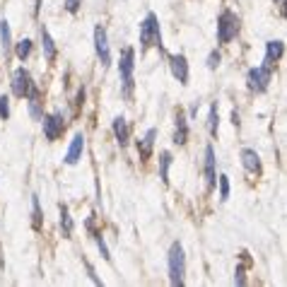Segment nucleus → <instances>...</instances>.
Listing matches in <instances>:
<instances>
[{
    "label": "nucleus",
    "mask_w": 287,
    "mask_h": 287,
    "mask_svg": "<svg viewBox=\"0 0 287 287\" xmlns=\"http://www.w3.org/2000/svg\"><path fill=\"white\" fill-rule=\"evenodd\" d=\"M207 130H210V136H213V138H217V130H220V113H217V104H213V106H210Z\"/></svg>",
    "instance_id": "23"
},
{
    "label": "nucleus",
    "mask_w": 287,
    "mask_h": 287,
    "mask_svg": "<svg viewBox=\"0 0 287 287\" xmlns=\"http://www.w3.org/2000/svg\"><path fill=\"white\" fill-rule=\"evenodd\" d=\"M72 229H75V222H72V217H70V210L65 205H61V232H63L65 239L72 237Z\"/></svg>",
    "instance_id": "19"
},
{
    "label": "nucleus",
    "mask_w": 287,
    "mask_h": 287,
    "mask_svg": "<svg viewBox=\"0 0 287 287\" xmlns=\"http://www.w3.org/2000/svg\"><path fill=\"white\" fill-rule=\"evenodd\" d=\"M198 106H200L198 102H196V104H193V106H191V111H188V113H191V119H193V116H196V113H198Z\"/></svg>",
    "instance_id": "33"
},
{
    "label": "nucleus",
    "mask_w": 287,
    "mask_h": 287,
    "mask_svg": "<svg viewBox=\"0 0 287 287\" xmlns=\"http://www.w3.org/2000/svg\"><path fill=\"white\" fill-rule=\"evenodd\" d=\"M232 123H234V126H239V113L237 111H232Z\"/></svg>",
    "instance_id": "32"
},
{
    "label": "nucleus",
    "mask_w": 287,
    "mask_h": 287,
    "mask_svg": "<svg viewBox=\"0 0 287 287\" xmlns=\"http://www.w3.org/2000/svg\"><path fill=\"white\" fill-rule=\"evenodd\" d=\"M282 56H285V44H282V41H268V44H265V58H263V63L275 65Z\"/></svg>",
    "instance_id": "13"
},
{
    "label": "nucleus",
    "mask_w": 287,
    "mask_h": 287,
    "mask_svg": "<svg viewBox=\"0 0 287 287\" xmlns=\"http://www.w3.org/2000/svg\"><path fill=\"white\" fill-rule=\"evenodd\" d=\"M82 150H85V136H82V133H75L70 147H68V152H65V164L75 167V164L82 160Z\"/></svg>",
    "instance_id": "10"
},
{
    "label": "nucleus",
    "mask_w": 287,
    "mask_h": 287,
    "mask_svg": "<svg viewBox=\"0 0 287 287\" xmlns=\"http://www.w3.org/2000/svg\"><path fill=\"white\" fill-rule=\"evenodd\" d=\"M41 224H44V217H41L39 196H32V227L39 232V229H41Z\"/></svg>",
    "instance_id": "24"
},
{
    "label": "nucleus",
    "mask_w": 287,
    "mask_h": 287,
    "mask_svg": "<svg viewBox=\"0 0 287 287\" xmlns=\"http://www.w3.org/2000/svg\"><path fill=\"white\" fill-rule=\"evenodd\" d=\"M234 282H237V285H246V268H244V265H237V271H234Z\"/></svg>",
    "instance_id": "29"
},
{
    "label": "nucleus",
    "mask_w": 287,
    "mask_h": 287,
    "mask_svg": "<svg viewBox=\"0 0 287 287\" xmlns=\"http://www.w3.org/2000/svg\"><path fill=\"white\" fill-rule=\"evenodd\" d=\"M80 5H82V0H63V8L70 12V15H75L78 10H80Z\"/></svg>",
    "instance_id": "30"
},
{
    "label": "nucleus",
    "mask_w": 287,
    "mask_h": 287,
    "mask_svg": "<svg viewBox=\"0 0 287 287\" xmlns=\"http://www.w3.org/2000/svg\"><path fill=\"white\" fill-rule=\"evenodd\" d=\"M241 29V22L237 12H232V10H222L220 17H217V41L220 44H229Z\"/></svg>",
    "instance_id": "3"
},
{
    "label": "nucleus",
    "mask_w": 287,
    "mask_h": 287,
    "mask_svg": "<svg viewBox=\"0 0 287 287\" xmlns=\"http://www.w3.org/2000/svg\"><path fill=\"white\" fill-rule=\"evenodd\" d=\"M241 164H244V169H246L248 174H261V157L251 147H244L241 150Z\"/></svg>",
    "instance_id": "12"
},
{
    "label": "nucleus",
    "mask_w": 287,
    "mask_h": 287,
    "mask_svg": "<svg viewBox=\"0 0 287 287\" xmlns=\"http://www.w3.org/2000/svg\"><path fill=\"white\" fill-rule=\"evenodd\" d=\"M169 282L174 287H181L186 282V256H184V246L174 241L171 248H169Z\"/></svg>",
    "instance_id": "2"
},
{
    "label": "nucleus",
    "mask_w": 287,
    "mask_h": 287,
    "mask_svg": "<svg viewBox=\"0 0 287 287\" xmlns=\"http://www.w3.org/2000/svg\"><path fill=\"white\" fill-rule=\"evenodd\" d=\"M32 89H34V82H32V75H29V70L17 68V70L12 72V94L20 97V99H24V97L29 94Z\"/></svg>",
    "instance_id": "8"
},
{
    "label": "nucleus",
    "mask_w": 287,
    "mask_h": 287,
    "mask_svg": "<svg viewBox=\"0 0 287 287\" xmlns=\"http://www.w3.org/2000/svg\"><path fill=\"white\" fill-rule=\"evenodd\" d=\"M0 119H3V121L10 119V97L8 94L0 97Z\"/></svg>",
    "instance_id": "27"
},
{
    "label": "nucleus",
    "mask_w": 287,
    "mask_h": 287,
    "mask_svg": "<svg viewBox=\"0 0 287 287\" xmlns=\"http://www.w3.org/2000/svg\"><path fill=\"white\" fill-rule=\"evenodd\" d=\"M41 46H44V58H46V61H56V56H58L56 41L48 34L46 27H41Z\"/></svg>",
    "instance_id": "17"
},
{
    "label": "nucleus",
    "mask_w": 287,
    "mask_h": 287,
    "mask_svg": "<svg viewBox=\"0 0 287 287\" xmlns=\"http://www.w3.org/2000/svg\"><path fill=\"white\" fill-rule=\"evenodd\" d=\"M150 46H157L160 51H164L162 32H160V20H157L155 12H147V17L140 22V48L147 51Z\"/></svg>",
    "instance_id": "1"
},
{
    "label": "nucleus",
    "mask_w": 287,
    "mask_h": 287,
    "mask_svg": "<svg viewBox=\"0 0 287 287\" xmlns=\"http://www.w3.org/2000/svg\"><path fill=\"white\" fill-rule=\"evenodd\" d=\"M215 147L207 145L205 147V181H207V188L213 191L217 186V171H215Z\"/></svg>",
    "instance_id": "11"
},
{
    "label": "nucleus",
    "mask_w": 287,
    "mask_h": 287,
    "mask_svg": "<svg viewBox=\"0 0 287 287\" xmlns=\"http://www.w3.org/2000/svg\"><path fill=\"white\" fill-rule=\"evenodd\" d=\"M0 41H3V51H5V56H8L10 48H12V34H10L8 20H0Z\"/></svg>",
    "instance_id": "20"
},
{
    "label": "nucleus",
    "mask_w": 287,
    "mask_h": 287,
    "mask_svg": "<svg viewBox=\"0 0 287 287\" xmlns=\"http://www.w3.org/2000/svg\"><path fill=\"white\" fill-rule=\"evenodd\" d=\"M32 48H34L32 39H20L15 44V56L20 58V61H27V58H29V53H32Z\"/></svg>",
    "instance_id": "22"
},
{
    "label": "nucleus",
    "mask_w": 287,
    "mask_h": 287,
    "mask_svg": "<svg viewBox=\"0 0 287 287\" xmlns=\"http://www.w3.org/2000/svg\"><path fill=\"white\" fill-rule=\"evenodd\" d=\"M273 68H275V65H268V63L258 65V68H251L246 75L248 89H251V92H258V94L265 92L268 85H271V80H273Z\"/></svg>",
    "instance_id": "5"
},
{
    "label": "nucleus",
    "mask_w": 287,
    "mask_h": 287,
    "mask_svg": "<svg viewBox=\"0 0 287 287\" xmlns=\"http://www.w3.org/2000/svg\"><path fill=\"white\" fill-rule=\"evenodd\" d=\"M94 241L97 246H99V251H102V258L104 261H111V254H109V246H106V241H104L102 234H94Z\"/></svg>",
    "instance_id": "26"
},
{
    "label": "nucleus",
    "mask_w": 287,
    "mask_h": 287,
    "mask_svg": "<svg viewBox=\"0 0 287 287\" xmlns=\"http://www.w3.org/2000/svg\"><path fill=\"white\" fill-rule=\"evenodd\" d=\"M217 184H220V200L224 203V200L229 198V179L224 174H220L217 176Z\"/></svg>",
    "instance_id": "25"
},
{
    "label": "nucleus",
    "mask_w": 287,
    "mask_h": 287,
    "mask_svg": "<svg viewBox=\"0 0 287 287\" xmlns=\"http://www.w3.org/2000/svg\"><path fill=\"white\" fill-rule=\"evenodd\" d=\"M41 121H44V138H46L48 143H53V140H58V138L63 136L65 130V119L61 111H53L48 113V116H41Z\"/></svg>",
    "instance_id": "6"
},
{
    "label": "nucleus",
    "mask_w": 287,
    "mask_h": 287,
    "mask_svg": "<svg viewBox=\"0 0 287 287\" xmlns=\"http://www.w3.org/2000/svg\"><path fill=\"white\" fill-rule=\"evenodd\" d=\"M94 51H97V58L102 68H109L111 65V48H109V39H106V29L102 24L94 27Z\"/></svg>",
    "instance_id": "7"
},
{
    "label": "nucleus",
    "mask_w": 287,
    "mask_h": 287,
    "mask_svg": "<svg viewBox=\"0 0 287 287\" xmlns=\"http://www.w3.org/2000/svg\"><path fill=\"white\" fill-rule=\"evenodd\" d=\"M133 70H136V51L130 46H126L121 51L119 58V75L123 82V94L130 97L133 94Z\"/></svg>",
    "instance_id": "4"
},
{
    "label": "nucleus",
    "mask_w": 287,
    "mask_h": 287,
    "mask_svg": "<svg viewBox=\"0 0 287 287\" xmlns=\"http://www.w3.org/2000/svg\"><path fill=\"white\" fill-rule=\"evenodd\" d=\"M155 138H157V130L155 128H150L147 133H145V138L138 143V150H140V157H150L152 155V147H155Z\"/></svg>",
    "instance_id": "18"
},
{
    "label": "nucleus",
    "mask_w": 287,
    "mask_h": 287,
    "mask_svg": "<svg viewBox=\"0 0 287 287\" xmlns=\"http://www.w3.org/2000/svg\"><path fill=\"white\" fill-rule=\"evenodd\" d=\"M169 68H171V75L181 85H188V61H186L184 53H171L169 56Z\"/></svg>",
    "instance_id": "9"
},
{
    "label": "nucleus",
    "mask_w": 287,
    "mask_h": 287,
    "mask_svg": "<svg viewBox=\"0 0 287 287\" xmlns=\"http://www.w3.org/2000/svg\"><path fill=\"white\" fill-rule=\"evenodd\" d=\"M82 263H85V268H87V275H89V278H92V282H94V285H102V280L97 278V271H94V265L89 263L87 258H85V261H82Z\"/></svg>",
    "instance_id": "31"
},
{
    "label": "nucleus",
    "mask_w": 287,
    "mask_h": 287,
    "mask_svg": "<svg viewBox=\"0 0 287 287\" xmlns=\"http://www.w3.org/2000/svg\"><path fill=\"white\" fill-rule=\"evenodd\" d=\"M188 140V121H186L184 111L176 113V130H174V138H171V143L174 145H186Z\"/></svg>",
    "instance_id": "15"
},
{
    "label": "nucleus",
    "mask_w": 287,
    "mask_h": 287,
    "mask_svg": "<svg viewBox=\"0 0 287 287\" xmlns=\"http://www.w3.org/2000/svg\"><path fill=\"white\" fill-rule=\"evenodd\" d=\"M24 99H29V116H32L34 121H41V116H44V109H41V92L39 87H34L29 94L24 97Z\"/></svg>",
    "instance_id": "16"
},
{
    "label": "nucleus",
    "mask_w": 287,
    "mask_h": 287,
    "mask_svg": "<svg viewBox=\"0 0 287 287\" xmlns=\"http://www.w3.org/2000/svg\"><path fill=\"white\" fill-rule=\"evenodd\" d=\"M111 128H113V136H116L119 145H121V147H126L128 140H130V128H128L126 119H123V116H116V119H113V123H111Z\"/></svg>",
    "instance_id": "14"
},
{
    "label": "nucleus",
    "mask_w": 287,
    "mask_h": 287,
    "mask_svg": "<svg viewBox=\"0 0 287 287\" xmlns=\"http://www.w3.org/2000/svg\"><path fill=\"white\" fill-rule=\"evenodd\" d=\"M169 167H171V155L164 150V152H160V179H162V184H169Z\"/></svg>",
    "instance_id": "21"
},
{
    "label": "nucleus",
    "mask_w": 287,
    "mask_h": 287,
    "mask_svg": "<svg viewBox=\"0 0 287 287\" xmlns=\"http://www.w3.org/2000/svg\"><path fill=\"white\" fill-rule=\"evenodd\" d=\"M39 10H41V0H34V15H39Z\"/></svg>",
    "instance_id": "34"
},
{
    "label": "nucleus",
    "mask_w": 287,
    "mask_h": 287,
    "mask_svg": "<svg viewBox=\"0 0 287 287\" xmlns=\"http://www.w3.org/2000/svg\"><path fill=\"white\" fill-rule=\"evenodd\" d=\"M220 61H222V56H220V51H210V56H207V68L210 70H217V65H220Z\"/></svg>",
    "instance_id": "28"
}]
</instances>
